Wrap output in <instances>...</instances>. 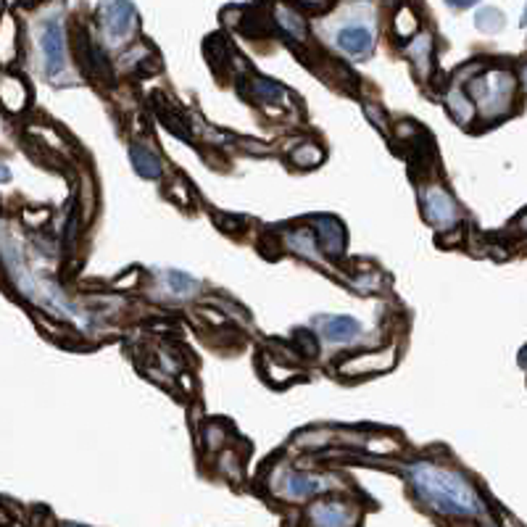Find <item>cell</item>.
<instances>
[{
    "label": "cell",
    "mask_w": 527,
    "mask_h": 527,
    "mask_svg": "<svg viewBox=\"0 0 527 527\" xmlns=\"http://www.w3.org/2000/svg\"><path fill=\"white\" fill-rule=\"evenodd\" d=\"M411 483L417 487L422 501H427L433 509L443 514H461L472 517L480 512V499L474 487L451 469H438L433 464H414L411 467Z\"/></svg>",
    "instance_id": "cell-1"
},
{
    "label": "cell",
    "mask_w": 527,
    "mask_h": 527,
    "mask_svg": "<svg viewBox=\"0 0 527 527\" xmlns=\"http://www.w3.org/2000/svg\"><path fill=\"white\" fill-rule=\"evenodd\" d=\"M472 92L474 98L480 101L483 111H501L506 105V98L512 95V77L506 71H490L487 77L472 82Z\"/></svg>",
    "instance_id": "cell-2"
},
{
    "label": "cell",
    "mask_w": 527,
    "mask_h": 527,
    "mask_svg": "<svg viewBox=\"0 0 527 527\" xmlns=\"http://www.w3.org/2000/svg\"><path fill=\"white\" fill-rule=\"evenodd\" d=\"M40 48L45 55V71L55 77L64 69V29L58 21H48L40 37Z\"/></svg>",
    "instance_id": "cell-3"
},
{
    "label": "cell",
    "mask_w": 527,
    "mask_h": 527,
    "mask_svg": "<svg viewBox=\"0 0 527 527\" xmlns=\"http://www.w3.org/2000/svg\"><path fill=\"white\" fill-rule=\"evenodd\" d=\"M424 216L430 219L433 224L438 227H451V224L459 219V211H456V203H453V198L443 193V190H427V196H424Z\"/></svg>",
    "instance_id": "cell-4"
},
{
    "label": "cell",
    "mask_w": 527,
    "mask_h": 527,
    "mask_svg": "<svg viewBox=\"0 0 527 527\" xmlns=\"http://www.w3.org/2000/svg\"><path fill=\"white\" fill-rule=\"evenodd\" d=\"M101 13H103V26L105 32L111 37H127L135 26V8L127 6V3H108V6H101Z\"/></svg>",
    "instance_id": "cell-5"
},
{
    "label": "cell",
    "mask_w": 527,
    "mask_h": 527,
    "mask_svg": "<svg viewBox=\"0 0 527 527\" xmlns=\"http://www.w3.org/2000/svg\"><path fill=\"white\" fill-rule=\"evenodd\" d=\"M338 42H340L343 51L354 53V55H367L372 51V32H369L367 26L358 24L343 26L340 32H338Z\"/></svg>",
    "instance_id": "cell-6"
},
{
    "label": "cell",
    "mask_w": 527,
    "mask_h": 527,
    "mask_svg": "<svg viewBox=\"0 0 527 527\" xmlns=\"http://www.w3.org/2000/svg\"><path fill=\"white\" fill-rule=\"evenodd\" d=\"M316 527H351V512L340 503H319L311 509Z\"/></svg>",
    "instance_id": "cell-7"
},
{
    "label": "cell",
    "mask_w": 527,
    "mask_h": 527,
    "mask_svg": "<svg viewBox=\"0 0 527 527\" xmlns=\"http://www.w3.org/2000/svg\"><path fill=\"white\" fill-rule=\"evenodd\" d=\"M322 332H325L327 340L345 343L361 332V325H358L356 319H351V316H329V319H325V325H322Z\"/></svg>",
    "instance_id": "cell-8"
},
{
    "label": "cell",
    "mask_w": 527,
    "mask_h": 527,
    "mask_svg": "<svg viewBox=\"0 0 527 527\" xmlns=\"http://www.w3.org/2000/svg\"><path fill=\"white\" fill-rule=\"evenodd\" d=\"M130 158L132 164H135V169L140 177H148V180H158L161 177V161H158L156 153H150L148 148H140V145H130Z\"/></svg>",
    "instance_id": "cell-9"
},
{
    "label": "cell",
    "mask_w": 527,
    "mask_h": 527,
    "mask_svg": "<svg viewBox=\"0 0 527 527\" xmlns=\"http://www.w3.org/2000/svg\"><path fill=\"white\" fill-rule=\"evenodd\" d=\"M316 227H319V240H322L325 250H329L332 256H338L343 250L340 222H335V219H329V216H322V219H316Z\"/></svg>",
    "instance_id": "cell-10"
},
{
    "label": "cell",
    "mask_w": 527,
    "mask_h": 527,
    "mask_svg": "<svg viewBox=\"0 0 527 527\" xmlns=\"http://www.w3.org/2000/svg\"><path fill=\"white\" fill-rule=\"evenodd\" d=\"M285 490L295 499H303V496H311V493H322L327 490V483L319 480V477H309V474H290L285 480Z\"/></svg>",
    "instance_id": "cell-11"
},
{
    "label": "cell",
    "mask_w": 527,
    "mask_h": 527,
    "mask_svg": "<svg viewBox=\"0 0 527 527\" xmlns=\"http://www.w3.org/2000/svg\"><path fill=\"white\" fill-rule=\"evenodd\" d=\"M250 87H253V95L264 101V103H277L279 98H285V90H282V85H277L272 79H261L256 77L250 82Z\"/></svg>",
    "instance_id": "cell-12"
},
{
    "label": "cell",
    "mask_w": 527,
    "mask_h": 527,
    "mask_svg": "<svg viewBox=\"0 0 527 527\" xmlns=\"http://www.w3.org/2000/svg\"><path fill=\"white\" fill-rule=\"evenodd\" d=\"M277 21H279V26H282L285 32H290V37H298V40L306 37V24H303V19L295 16L293 11H288V8H277Z\"/></svg>",
    "instance_id": "cell-13"
},
{
    "label": "cell",
    "mask_w": 527,
    "mask_h": 527,
    "mask_svg": "<svg viewBox=\"0 0 527 527\" xmlns=\"http://www.w3.org/2000/svg\"><path fill=\"white\" fill-rule=\"evenodd\" d=\"M166 282H169V288L174 290V293H193V290L198 288L196 279L182 275V272H169V275H166Z\"/></svg>",
    "instance_id": "cell-14"
},
{
    "label": "cell",
    "mask_w": 527,
    "mask_h": 527,
    "mask_svg": "<svg viewBox=\"0 0 527 527\" xmlns=\"http://www.w3.org/2000/svg\"><path fill=\"white\" fill-rule=\"evenodd\" d=\"M293 161L298 164V166H314L322 161V150L316 148V145H306V153H295Z\"/></svg>",
    "instance_id": "cell-15"
},
{
    "label": "cell",
    "mask_w": 527,
    "mask_h": 527,
    "mask_svg": "<svg viewBox=\"0 0 527 527\" xmlns=\"http://www.w3.org/2000/svg\"><path fill=\"white\" fill-rule=\"evenodd\" d=\"M298 345H301V351L306 356H316V351H319V345H316V340L306 332V329H301L298 332Z\"/></svg>",
    "instance_id": "cell-16"
},
{
    "label": "cell",
    "mask_w": 527,
    "mask_h": 527,
    "mask_svg": "<svg viewBox=\"0 0 527 527\" xmlns=\"http://www.w3.org/2000/svg\"><path fill=\"white\" fill-rule=\"evenodd\" d=\"M8 180H11V171L6 164H0V182H8Z\"/></svg>",
    "instance_id": "cell-17"
},
{
    "label": "cell",
    "mask_w": 527,
    "mask_h": 527,
    "mask_svg": "<svg viewBox=\"0 0 527 527\" xmlns=\"http://www.w3.org/2000/svg\"><path fill=\"white\" fill-rule=\"evenodd\" d=\"M69 527H79V525H69Z\"/></svg>",
    "instance_id": "cell-18"
}]
</instances>
